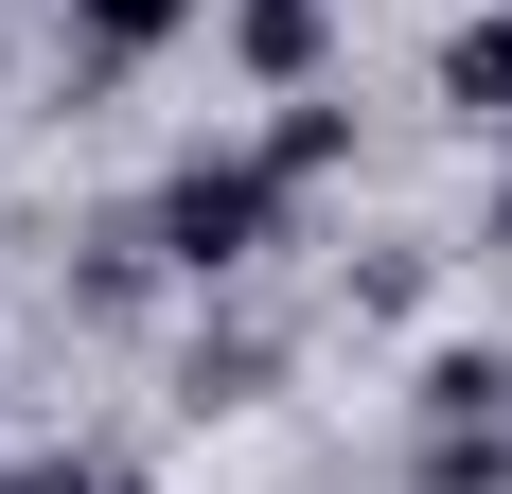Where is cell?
<instances>
[{
    "label": "cell",
    "instance_id": "cell-1",
    "mask_svg": "<svg viewBox=\"0 0 512 494\" xmlns=\"http://www.w3.org/2000/svg\"><path fill=\"white\" fill-rule=\"evenodd\" d=\"M265 230H283V177H265V159H212V142L177 159V177H159V212H142V247L177 265V283H248Z\"/></svg>",
    "mask_w": 512,
    "mask_h": 494
},
{
    "label": "cell",
    "instance_id": "cell-5",
    "mask_svg": "<svg viewBox=\"0 0 512 494\" xmlns=\"http://www.w3.org/2000/svg\"><path fill=\"white\" fill-rule=\"evenodd\" d=\"M442 106H477V124H512V0L442 36Z\"/></svg>",
    "mask_w": 512,
    "mask_h": 494
},
{
    "label": "cell",
    "instance_id": "cell-3",
    "mask_svg": "<svg viewBox=\"0 0 512 494\" xmlns=\"http://www.w3.org/2000/svg\"><path fill=\"white\" fill-rule=\"evenodd\" d=\"M265 177H283V195H318V177H336V159H354V106H336V89H283V124H265Z\"/></svg>",
    "mask_w": 512,
    "mask_h": 494
},
{
    "label": "cell",
    "instance_id": "cell-2",
    "mask_svg": "<svg viewBox=\"0 0 512 494\" xmlns=\"http://www.w3.org/2000/svg\"><path fill=\"white\" fill-rule=\"evenodd\" d=\"M212 36H230V71H248V89H318V53H336V0H230Z\"/></svg>",
    "mask_w": 512,
    "mask_h": 494
},
{
    "label": "cell",
    "instance_id": "cell-4",
    "mask_svg": "<svg viewBox=\"0 0 512 494\" xmlns=\"http://www.w3.org/2000/svg\"><path fill=\"white\" fill-rule=\"evenodd\" d=\"M407 406H424V424H512V353H477V336H442V353L407 371Z\"/></svg>",
    "mask_w": 512,
    "mask_h": 494
},
{
    "label": "cell",
    "instance_id": "cell-6",
    "mask_svg": "<svg viewBox=\"0 0 512 494\" xmlns=\"http://www.w3.org/2000/svg\"><path fill=\"white\" fill-rule=\"evenodd\" d=\"M407 494H512V424H424Z\"/></svg>",
    "mask_w": 512,
    "mask_h": 494
},
{
    "label": "cell",
    "instance_id": "cell-9",
    "mask_svg": "<svg viewBox=\"0 0 512 494\" xmlns=\"http://www.w3.org/2000/svg\"><path fill=\"white\" fill-rule=\"evenodd\" d=\"M495 230H512V195H495Z\"/></svg>",
    "mask_w": 512,
    "mask_h": 494
},
{
    "label": "cell",
    "instance_id": "cell-8",
    "mask_svg": "<svg viewBox=\"0 0 512 494\" xmlns=\"http://www.w3.org/2000/svg\"><path fill=\"white\" fill-rule=\"evenodd\" d=\"M0 494H142V477H124V459H18Z\"/></svg>",
    "mask_w": 512,
    "mask_h": 494
},
{
    "label": "cell",
    "instance_id": "cell-7",
    "mask_svg": "<svg viewBox=\"0 0 512 494\" xmlns=\"http://www.w3.org/2000/svg\"><path fill=\"white\" fill-rule=\"evenodd\" d=\"M177 18H212V0H71V53H89V71H124V53H159Z\"/></svg>",
    "mask_w": 512,
    "mask_h": 494
}]
</instances>
